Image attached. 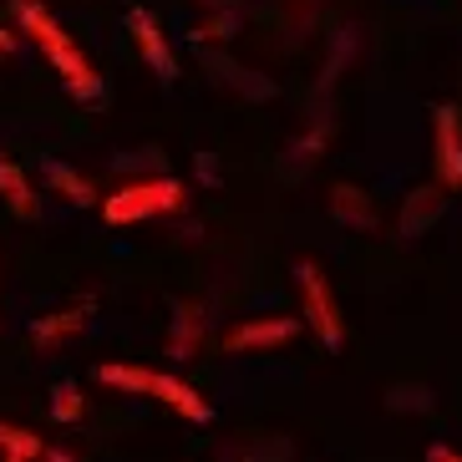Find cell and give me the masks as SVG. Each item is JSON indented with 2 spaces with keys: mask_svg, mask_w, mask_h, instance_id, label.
Here are the masks:
<instances>
[{
  "mask_svg": "<svg viewBox=\"0 0 462 462\" xmlns=\"http://www.w3.org/2000/svg\"><path fill=\"white\" fill-rule=\"evenodd\" d=\"M183 183L178 178H148V183H127L123 193H112L107 204H102V214H107V224H137V218H152V214H178L183 208Z\"/></svg>",
  "mask_w": 462,
  "mask_h": 462,
  "instance_id": "cell-2",
  "label": "cell"
},
{
  "mask_svg": "<svg viewBox=\"0 0 462 462\" xmlns=\"http://www.w3.org/2000/svg\"><path fill=\"white\" fill-rule=\"evenodd\" d=\"M427 462H462V457L448 448V442H432V448H427Z\"/></svg>",
  "mask_w": 462,
  "mask_h": 462,
  "instance_id": "cell-22",
  "label": "cell"
},
{
  "mask_svg": "<svg viewBox=\"0 0 462 462\" xmlns=\"http://www.w3.org/2000/svg\"><path fill=\"white\" fill-rule=\"evenodd\" d=\"M204 67L214 71L224 87H234V92H245V97H254V102H264V97H274V82H264V77H254V71H245V67H234L229 56H218V51H204Z\"/></svg>",
  "mask_w": 462,
  "mask_h": 462,
  "instance_id": "cell-11",
  "label": "cell"
},
{
  "mask_svg": "<svg viewBox=\"0 0 462 462\" xmlns=\"http://www.w3.org/2000/svg\"><path fill=\"white\" fill-rule=\"evenodd\" d=\"M229 36H239V11H234V5H224L214 21H204L199 31H189V42H193V46H204V42H229Z\"/></svg>",
  "mask_w": 462,
  "mask_h": 462,
  "instance_id": "cell-19",
  "label": "cell"
},
{
  "mask_svg": "<svg viewBox=\"0 0 462 462\" xmlns=\"http://www.w3.org/2000/svg\"><path fill=\"white\" fill-rule=\"evenodd\" d=\"M87 326V310H61V315H42V320H31V346L42 356L61 351L71 336H82Z\"/></svg>",
  "mask_w": 462,
  "mask_h": 462,
  "instance_id": "cell-9",
  "label": "cell"
},
{
  "mask_svg": "<svg viewBox=\"0 0 462 462\" xmlns=\"http://www.w3.org/2000/svg\"><path fill=\"white\" fill-rule=\"evenodd\" d=\"M127 31H133L137 51L148 56V67L158 71L163 82H178V61H173V51H168L163 31H158V21H152L148 5H133V11H127Z\"/></svg>",
  "mask_w": 462,
  "mask_h": 462,
  "instance_id": "cell-6",
  "label": "cell"
},
{
  "mask_svg": "<svg viewBox=\"0 0 462 462\" xmlns=\"http://www.w3.org/2000/svg\"><path fill=\"white\" fill-rule=\"evenodd\" d=\"M199 340H204V315L193 310V305H178V315H173V340H168V351H173L178 361H189V356L199 351Z\"/></svg>",
  "mask_w": 462,
  "mask_h": 462,
  "instance_id": "cell-15",
  "label": "cell"
},
{
  "mask_svg": "<svg viewBox=\"0 0 462 462\" xmlns=\"http://www.w3.org/2000/svg\"><path fill=\"white\" fill-rule=\"evenodd\" d=\"M199 178H208V183H218V168H214V158H208V152H199Z\"/></svg>",
  "mask_w": 462,
  "mask_h": 462,
  "instance_id": "cell-23",
  "label": "cell"
},
{
  "mask_svg": "<svg viewBox=\"0 0 462 462\" xmlns=\"http://www.w3.org/2000/svg\"><path fill=\"white\" fill-rule=\"evenodd\" d=\"M11 5H15V21H21V31H26L31 42L46 51V61L61 71L67 92L77 97V102H102V92H107V87H102V77L87 67V56L71 46V36L56 26V15L46 11L42 0H11Z\"/></svg>",
  "mask_w": 462,
  "mask_h": 462,
  "instance_id": "cell-1",
  "label": "cell"
},
{
  "mask_svg": "<svg viewBox=\"0 0 462 462\" xmlns=\"http://www.w3.org/2000/svg\"><path fill=\"white\" fill-rule=\"evenodd\" d=\"M386 411L427 417V411H437V396H432V386H421V381H396L392 392H386Z\"/></svg>",
  "mask_w": 462,
  "mask_h": 462,
  "instance_id": "cell-16",
  "label": "cell"
},
{
  "mask_svg": "<svg viewBox=\"0 0 462 462\" xmlns=\"http://www.w3.org/2000/svg\"><path fill=\"white\" fill-rule=\"evenodd\" d=\"M0 199L11 204L15 218H36V214H42V204H36V193H31L26 173H21L11 158H0Z\"/></svg>",
  "mask_w": 462,
  "mask_h": 462,
  "instance_id": "cell-12",
  "label": "cell"
},
{
  "mask_svg": "<svg viewBox=\"0 0 462 462\" xmlns=\"http://www.w3.org/2000/svg\"><path fill=\"white\" fill-rule=\"evenodd\" d=\"M295 280H300V295H305V320H310V330L320 336V346H326V351H340L346 326H340V310H336V295H330L326 274L315 270L310 259H300Z\"/></svg>",
  "mask_w": 462,
  "mask_h": 462,
  "instance_id": "cell-3",
  "label": "cell"
},
{
  "mask_svg": "<svg viewBox=\"0 0 462 462\" xmlns=\"http://www.w3.org/2000/svg\"><path fill=\"white\" fill-rule=\"evenodd\" d=\"M290 457H295V448H290L285 437H270V432L254 437L245 448V462H290Z\"/></svg>",
  "mask_w": 462,
  "mask_h": 462,
  "instance_id": "cell-20",
  "label": "cell"
},
{
  "mask_svg": "<svg viewBox=\"0 0 462 462\" xmlns=\"http://www.w3.org/2000/svg\"><path fill=\"white\" fill-rule=\"evenodd\" d=\"M0 457H15V462H42L46 457V442L15 421H0Z\"/></svg>",
  "mask_w": 462,
  "mask_h": 462,
  "instance_id": "cell-14",
  "label": "cell"
},
{
  "mask_svg": "<svg viewBox=\"0 0 462 462\" xmlns=\"http://www.w3.org/2000/svg\"><path fill=\"white\" fill-rule=\"evenodd\" d=\"M0 462H15V457H0Z\"/></svg>",
  "mask_w": 462,
  "mask_h": 462,
  "instance_id": "cell-27",
  "label": "cell"
},
{
  "mask_svg": "<svg viewBox=\"0 0 462 462\" xmlns=\"http://www.w3.org/2000/svg\"><path fill=\"white\" fill-rule=\"evenodd\" d=\"M224 462H239V457H224Z\"/></svg>",
  "mask_w": 462,
  "mask_h": 462,
  "instance_id": "cell-28",
  "label": "cell"
},
{
  "mask_svg": "<svg viewBox=\"0 0 462 462\" xmlns=\"http://www.w3.org/2000/svg\"><path fill=\"white\" fill-rule=\"evenodd\" d=\"M137 168H152V173L163 178V158H158V152H133V158H117V173H137Z\"/></svg>",
  "mask_w": 462,
  "mask_h": 462,
  "instance_id": "cell-21",
  "label": "cell"
},
{
  "mask_svg": "<svg viewBox=\"0 0 462 462\" xmlns=\"http://www.w3.org/2000/svg\"><path fill=\"white\" fill-rule=\"evenodd\" d=\"M51 417L61 421V427H71V421L87 417V396H82L77 381H56L51 386Z\"/></svg>",
  "mask_w": 462,
  "mask_h": 462,
  "instance_id": "cell-18",
  "label": "cell"
},
{
  "mask_svg": "<svg viewBox=\"0 0 462 462\" xmlns=\"http://www.w3.org/2000/svg\"><path fill=\"white\" fill-rule=\"evenodd\" d=\"M152 376H158V371H148V366H117V361L97 366V381H102V386H117V392H137V396H148V392H152Z\"/></svg>",
  "mask_w": 462,
  "mask_h": 462,
  "instance_id": "cell-17",
  "label": "cell"
},
{
  "mask_svg": "<svg viewBox=\"0 0 462 462\" xmlns=\"http://www.w3.org/2000/svg\"><path fill=\"white\" fill-rule=\"evenodd\" d=\"M437 127V189H462V117L457 107H432Z\"/></svg>",
  "mask_w": 462,
  "mask_h": 462,
  "instance_id": "cell-4",
  "label": "cell"
},
{
  "mask_svg": "<svg viewBox=\"0 0 462 462\" xmlns=\"http://www.w3.org/2000/svg\"><path fill=\"white\" fill-rule=\"evenodd\" d=\"M204 5H218V11H224V5H229V0H204Z\"/></svg>",
  "mask_w": 462,
  "mask_h": 462,
  "instance_id": "cell-26",
  "label": "cell"
},
{
  "mask_svg": "<svg viewBox=\"0 0 462 462\" xmlns=\"http://www.w3.org/2000/svg\"><path fill=\"white\" fill-rule=\"evenodd\" d=\"M11 46H15V36L11 31H0V51H11Z\"/></svg>",
  "mask_w": 462,
  "mask_h": 462,
  "instance_id": "cell-25",
  "label": "cell"
},
{
  "mask_svg": "<svg viewBox=\"0 0 462 462\" xmlns=\"http://www.w3.org/2000/svg\"><path fill=\"white\" fill-rule=\"evenodd\" d=\"M442 208H448V189H417V193H407V208H402V234H407V239H421V234L442 218Z\"/></svg>",
  "mask_w": 462,
  "mask_h": 462,
  "instance_id": "cell-10",
  "label": "cell"
},
{
  "mask_svg": "<svg viewBox=\"0 0 462 462\" xmlns=\"http://www.w3.org/2000/svg\"><path fill=\"white\" fill-rule=\"evenodd\" d=\"M330 218L346 224V229H356V234L376 229V208H371V199L361 189H351V183H336V189H330Z\"/></svg>",
  "mask_w": 462,
  "mask_h": 462,
  "instance_id": "cell-8",
  "label": "cell"
},
{
  "mask_svg": "<svg viewBox=\"0 0 462 462\" xmlns=\"http://www.w3.org/2000/svg\"><path fill=\"white\" fill-rule=\"evenodd\" d=\"M46 183H51L67 204H77V208H92L97 204V189L77 173V168H67V163H46Z\"/></svg>",
  "mask_w": 462,
  "mask_h": 462,
  "instance_id": "cell-13",
  "label": "cell"
},
{
  "mask_svg": "<svg viewBox=\"0 0 462 462\" xmlns=\"http://www.w3.org/2000/svg\"><path fill=\"white\" fill-rule=\"evenodd\" d=\"M300 336L295 315H259V320H245L224 336V351H270V346H290Z\"/></svg>",
  "mask_w": 462,
  "mask_h": 462,
  "instance_id": "cell-5",
  "label": "cell"
},
{
  "mask_svg": "<svg viewBox=\"0 0 462 462\" xmlns=\"http://www.w3.org/2000/svg\"><path fill=\"white\" fill-rule=\"evenodd\" d=\"M42 462H77V457H71V452H56V448H46V457Z\"/></svg>",
  "mask_w": 462,
  "mask_h": 462,
  "instance_id": "cell-24",
  "label": "cell"
},
{
  "mask_svg": "<svg viewBox=\"0 0 462 462\" xmlns=\"http://www.w3.org/2000/svg\"><path fill=\"white\" fill-rule=\"evenodd\" d=\"M148 396H158L163 407H173L178 417L199 421V427H208V421H214V407H208L199 392H193L189 381H178V376H152V392H148Z\"/></svg>",
  "mask_w": 462,
  "mask_h": 462,
  "instance_id": "cell-7",
  "label": "cell"
}]
</instances>
